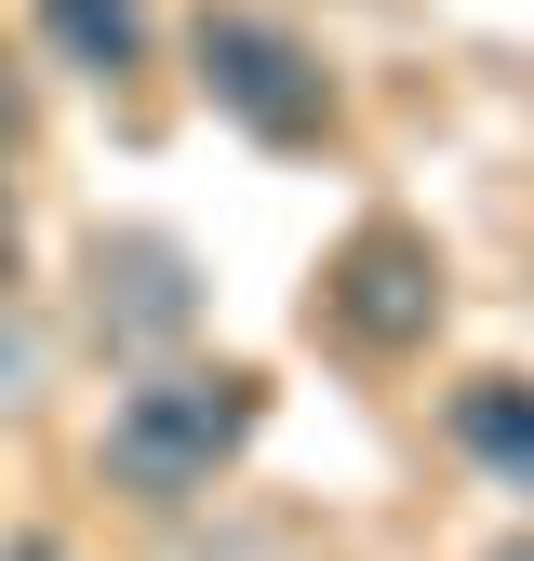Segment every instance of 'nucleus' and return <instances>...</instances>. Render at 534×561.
<instances>
[{
	"label": "nucleus",
	"mask_w": 534,
	"mask_h": 561,
	"mask_svg": "<svg viewBox=\"0 0 534 561\" xmlns=\"http://www.w3.org/2000/svg\"><path fill=\"white\" fill-rule=\"evenodd\" d=\"M454 442L481 455L508 495H534V388H521V375H467V388H454Z\"/></svg>",
	"instance_id": "39448f33"
},
{
	"label": "nucleus",
	"mask_w": 534,
	"mask_h": 561,
	"mask_svg": "<svg viewBox=\"0 0 534 561\" xmlns=\"http://www.w3.org/2000/svg\"><path fill=\"white\" fill-rule=\"evenodd\" d=\"M321 308L348 321L361 347H415V334L441 321V267H428V241H415V228H361L348 254H334Z\"/></svg>",
	"instance_id": "7ed1b4c3"
},
{
	"label": "nucleus",
	"mask_w": 534,
	"mask_h": 561,
	"mask_svg": "<svg viewBox=\"0 0 534 561\" xmlns=\"http://www.w3.org/2000/svg\"><path fill=\"white\" fill-rule=\"evenodd\" d=\"M200 321V280L174 241H94V334H107V362H161V347Z\"/></svg>",
	"instance_id": "20e7f679"
},
{
	"label": "nucleus",
	"mask_w": 534,
	"mask_h": 561,
	"mask_svg": "<svg viewBox=\"0 0 534 561\" xmlns=\"http://www.w3.org/2000/svg\"><path fill=\"white\" fill-rule=\"evenodd\" d=\"M481 561H534V535H508V548H481Z\"/></svg>",
	"instance_id": "9d476101"
},
{
	"label": "nucleus",
	"mask_w": 534,
	"mask_h": 561,
	"mask_svg": "<svg viewBox=\"0 0 534 561\" xmlns=\"http://www.w3.org/2000/svg\"><path fill=\"white\" fill-rule=\"evenodd\" d=\"M14 241H27V215H14V174H0V280H14Z\"/></svg>",
	"instance_id": "6e6552de"
},
{
	"label": "nucleus",
	"mask_w": 534,
	"mask_h": 561,
	"mask_svg": "<svg viewBox=\"0 0 534 561\" xmlns=\"http://www.w3.org/2000/svg\"><path fill=\"white\" fill-rule=\"evenodd\" d=\"M40 41L67 67H94V81H120V67L148 54V0H40Z\"/></svg>",
	"instance_id": "423d86ee"
},
{
	"label": "nucleus",
	"mask_w": 534,
	"mask_h": 561,
	"mask_svg": "<svg viewBox=\"0 0 534 561\" xmlns=\"http://www.w3.org/2000/svg\"><path fill=\"white\" fill-rule=\"evenodd\" d=\"M200 94L241 134H267V148H321L334 134V81L307 67V41L267 27V14H200Z\"/></svg>",
	"instance_id": "f03ea898"
},
{
	"label": "nucleus",
	"mask_w": 534,
	"mask_h": 561,
	"mask_svg": "<svg viewBox=\"0 0 534 561\" xmlns=\"http://www.w3.org/2000/svg\"><path fill=\"white\" fill-rule=\"evenodd\" d=\"M27 148V81H14V54H0V161Z\"/></svg>",
	"instance_id": "0eeeda50"
},
{
	"label": "nucleus",
	"mask_w": 534,
	"mask_h": 561,
	"mask_svg": "<svg viewBox=\"0 0 534 561\" xmlns=\"http://www.w3.org/2000/svg\"><path fill=\"white\" fill-rule=\"evenodd\" d=\"M0 561H67V548L54 535H0Z\"/></svg>",
	"instance_id": "1a4fd4ad"
},
{
	"label": "nucleus",
	"mask_w": 534,
	"mask_h": 561,
	"mask_svg": "<svg viewBox=\"0 0 534 561\" xmlns=\"http://www.w3.org/2000/svg\"><path fill=\"white\" fill-rule=\"evenodd\" d=\"M254 428H267V388L241 362H174V375H148V388L107 414V481L148 495V508H187Z\"/></svg>",
	"instance_id": "f257e3e1"
}]
</instances>
